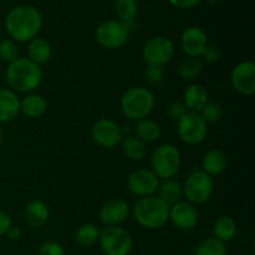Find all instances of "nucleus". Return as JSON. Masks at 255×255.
<instances>
[{
	"instance_id": "obj_1",
	"label": "nucleus",
	"mask_w": 255,
	"mask_h": 255,
	"mask_svg": "<svg viewBox=\"0 0 255 255\" xmlns=\"http://www.w3.org/2000/svg\"><path fill=\"white\" fill-rule=\"evenodd\" d=\"M42 26V15L36 7L21 5L10 10L5 19V29L14 41L30 42Z\"/></svg>"
},
{
	"instance_id": "obj_2",
	"label": "nucleus",
	"mask_w": 255,
	"mask_h": 255,
	"mask_svg": "<svg viewBox=\"0 0 255 255\" xmlns=\"http://www.w3.org/2000/svg\"><path fill=\"white\" fill-rule=\"evenodd\" d=\"M6 81L10 90L14 92L34 91L42 81V70L40 65L35 64L26 57H19L9 64L6 70Z\"/></svg>"
},
{
	"instance_id": "obj_3",
	"label": "nucleus",
	"mask_w": 255,
	"mask_h": 255,
	"mask_svg": "<svg viewBox=\"0 0 255 255\" xmlns=\"http://www.w3.org/2000/svg\"><path fill=\"white\" fill-rule=\"evenodd\" d=\"M133 214L142 227L158 229L169 221V206L157 196L143 197L134 204Z\"/></svg>"
},
{
	"instance_id": "obj_4",
	"label": "nucleus",
	"mask_w": 255,
	"mask_h": 255,
	"mask_svg": "<svg viewBox=\"0 0 255 255\" xmlns=\"http://www.w3.org/2000/svg\"><path fill=\"white\" fill-rule=\"evenodd\" d=\"M156 99L148 89L134 86L127 90L121 97V111L127 119L139 121L148 117L153 111Z\"/></svg>"
},
{
	"instance_id": "obj_5",
	"label": "nucleus",
	"mask_w": 255,
	"mask_h": 255,
	"mask_svg": "<svg viewBox=\"0 0 255 255\" xmlns=\"http://www.w3.org/2000/svg\"><path fill=\"white\" fill-rule=\"evenodd\" d=\"M182 157L173 144H162L151 157V169L159 179H171L181 168Z\"/></svg>"
},
{
	"instance_id": "obj_6",
	"label": "nucleus",
	"mask_w": 255,
	"mask_h": 255,
	"mask_svg": "<svg viewBox=\"0 0 255 255\" xmlns=\"http://www.w3.org/2000/svg\"><path fill=\"white\" fill-rule=\"evenodd\" d=\"M99 243L106 255H128L133 248V239L121 227H106L100 231Z\"/></svg>"
},
{
	"instance_id": "obj_7",
	"label": "nucleus",
	"mask_w": 255,
	"mask_h": 255,
	"mask_svg": "<svg viewBox=\"0 0 255 255\" xmlns=\"http://www.w3.org/2000/svg\"><path fill=\"white\" fill-rule=\"evenodd\" d=\"M214 191V182L202 169H194L183 186V197L192 204H202L208 201Z\"/></svg>"
},
{
	"instance_id": "obj_8",
	"label": "nucleus",
	"mask_w": 255,
	"mask_h": 255,
	"mask_svg": "<svg viewBox=\"0 0 255 255\" xmlns=\"http://www.w3.org/2000/svg\"><path fill=\"white\" fill-rule=\"evenodd\" d=\"M129 32L127 25L116 20H109L97 26L95 37L102 47L107 50H117L128 41Z\"/></svg>"
},
{
	"instance_id": "obj_9",
	"label": "nucleus",
	"mask_w": 255,
	"mask_h": 255,
	"mask_svg": "<svg viewBox=\"0 0 255 255\" xmlns=\"http://www.w3.org/2000/svg\"><path fill=\"white\" fill-rule=\"evenodd\" d=\"M177 131L182 141L191 146H197L207 138L208 125L199 116L198 112L188 111L177 122Z\"/></svg>"
},
{
	"instance_id": "obj_10",
	"label": "nucleus",
	"mask_w": 255,
	"mask_h": 255,
	"mask_svg": "<svg viewBox=\"0 0 255 255\" xmlns=\"http://www.w3.org/2000/svg\"><path fill=\"white\" fill-rule=\"evenodd\" d=\"M142 55L148 65L162 67L173 59L174 44L166 36H154L146 42Z\"/></svg>"
},
{
	"instance_id": "obj_11",
	"label": "nucleus",
	"mask_w": 255,
	"mask_h": 255,
	"mask_svg": "<svg viewBox=\"0 0 255 255\" xmlns=\"http://www.w3.org/2000/svg\"><path fill=\"white\" fill-rule=\"evenodd\" d=\"M92 139L104 148H115L124 138L122 128L110 119H100L91 127Z\"/></svg>"
},
{
	"instance_id": "obj_12",
	"label": "nucleus",
	"mask_w": 255,
	"mask_h": 255,
	"mask_svg": "<svg viewBox=\"0 0 255 255\" xmlns=\"http://www.w3.org/2000/svg\"><path fill=\"white\" fill-rule=\"evenodd\" d=\"M128 189L138 197L153 196L159 187V178L148 168H139L132 172L127 179Z\"/></svg>"
},
{
	"instance_id": "obj_13",
	"label": "nucleus",
	"mask_w": 255,
	"mask_h": 255,
	"mask_svg": "<svg viewBox=\"0 0 255 255\" xmlns=\"http://www.w3.org/2000/svg\"><path fill=\"white\" fill-rule=\"evenodd\" d=\"M232 86L239 94L251 96L255 92V65L251 61H242L233 67L231 74Z\"/></svg>"
},
{
	"instance_id": "obj_14",
	"label": "nucleus",
	"mask_w": 255,
	"mask_h": 255,
	"mask_svg": "<svg viewBox=\"0 0 255 255\" xmlns=\"http://www.w3.org/2000/svg\"><path fill=\"white\" fill-rule=\"evenodd\" d=\"M198 211L194 204L181 201L169 207V221L181 231H191L198 224Z\"/></svg>"
},
{
	"instance_id": "obj_15",
	"label": "nucleus",
	"mask_w": 255,
	"mask_h": 255,
	"mask_svg": "<svg viewBox=\"0 0 255 255\" xmlns=\"http://www.w3.org/2000/svg\"><path fill=\"white\" fill-rule=\"evenodd\" d=\"M129 204L125 199L112 198L100 209V219L106 227H117L127 219Z\"/></svg>"
},
{
	"instance_id": "obj_16",
	"label": "nucleus",
	"mask_w": 255,
	"mask_h": 255,
	"mask_svg": "<svg viewBox=\"0 0 255 255\" xmlns=\"http://www.w3.org/2000/svg\"><path fill=\"white\" fill-rule=\"evenodd\" d=\"M182 49L188 57H201L202 52L208 45V39L203 29L198 26H191L182 34Z\"/></svg>"
},
{
	"instance_id": "obj_17",
	"label": "nucleus",
	"mask_w": 255,
	"mask_h": 255,
	"mask_svg": "<svg viewBox=\"0 0 255 255\" xmlns=\"http://www.w3.org/2000/svg\"><path fill=\"white\" fill-rule=\"evenodd\" d=\"M20 114V100L16 92L10 89H0V124L12 121Z\"/></svg>"
},
{
	"instance_id": "obj_18",
	"label": "nucleus",
	"mask_w": 255,
	"mask_h": 255,
	"mask_svg": "<svg viewBox=\"0 0 255 255\" xmlns=\"http://www.w3.org/2000/svg\"><path fill=\"white\" fill-rule=\"evenodd\" d=\"M227 166H228L227 154L219 148L207 152L202 159V171L211 177L221 176L227 169Z\"/></svg>"
},
{
	"instance_id": "obj_19",
	"label": "nucleus",
	"mask_w": 255,
	"mask_h": 255,
	"mask_svg": "<svg viewBox=\"0 0 255 255\" xmlns=\"http://www.w3.org/2000/svg\"><path fill=\"white\" fill-rule=\"evenodd\" d=\"M50 218V211L42 201H31L25 208V221L32 228H41Z\"/></svg>"
},
{
	"instance_id": "obj_20",
	"label": "nucleus",
	"mask_w": 255,
	"mask_h": 255,
	"mask_svg": "<svg viewBox=\"0 0 255 255\" xmlns=\"http://www.w3.org/2000/svg\"><path fill=\"white\" fill-rule=\"evenodd\" d=\"M208 102V91L201 84L189 85L184 91V102L188 111L199 112Z\"/></svg>"
},
{
	"instance_id": "obj_21",
	"label": "nucleus",
	"mask_w": 255,
	"mask_h": 255,
	"mask_svg": "<svg viewBox=\"0 0 255 255\" xmlns=\"http://www.w3.org/2000/svg\"><path fill=\"white\" fill-rule=\"evenodd\" d=\"M52 56V49L49 41L41 37H35L27 46V59L37 65L46 64Z\"/></svg>"
},
{
	"instance_id": "obj_22",
	"label": "nucleus",
	"mask_w": 255,
	"mask_h": 255,
	"mask_svg": "<svg viewBox=\"0 0 255 255\" xmlns=\"http://www.w3.org/2000/svg\"><path fill=\"white\" fill-rule=\"evenodd\" d=\"M46 100L41 95L31 94L20 100V112H22L25 116L30 117V119L42 116L46 111Z\"/></svg>"
},
{
	"instance_id": "obj_23",
	"label": "nucleus",
	"mask_w": 255,
	"mask_h": 255,
	"mask_svg": "<svg viewBox=\"0 0 255 255\" xmlns=\"http://www.w3.org/2000/svg\"><path fill=\"white\" fill-rule=\"evenodd\" d=\"M115 12L120 21L124 22L128 26L129 30L134 26L137 12H138V5L136 0H116L115 1Z\"/></svg>"
},
{
	"instance_id": "obj_24",
	"label": "nucleus",
	"mask_w": 255,
	"mask_h": 255,
	"mask_svg": "<svg viewBox=\"0 0 255 255\" xmlns=\"http://www.w3.org/2000/svg\"><path fill=\"white\" fill-rule=\"evenodd\" d=\"M136 134L144 143H153L161 137V127L151 119H143L137 121Z\"/></svg>"
},
{
	"instance_id": "obj_25",
	"label": "nucleus",
	"mask_w": 255,
	"mask_h": 255,
	"mask_svg": "<svg viewBox=\"0 0 255 255\" xmlns=\"http://www.w3.org/2000/svg\"><path fill=\"white\" fill-rule=\"evenodd\" d=\"M158 192L159 198L169 207L181 202L183 198V187L173 179H166L163 183H159Z\"/></svg>"
},
{
	"instance_id": "obj_26",
	"label": "nucleus",
	"mask_w": 255,
	"mask_h": 255,
	"mask_svg": "<svg viewBox=\"0 0 255 255\" xmlns=\"http://www.w3.org/2000/svg\"><path fill=\"white\" fill-rule=\"evenodd\" d=\"M213 232L214 238L223 242V243H227V242H231L236 237L237 224L232 217L222 216L214 223Z\"/></svg>"
},
{
	"instance_id": "obj_27",
	"label": "nucleus",
	"mask_w": 255,
	"mask_h": 255,
	"mask_svg": "<svg viewBox=\"0 0 255 255\" xmlns=\"http://www.w3.org/2000/svg\"><path fill=\"white\" fill-rule=\"evenodd\" d=\"M121 146L122 151L126 154V157H128L129 159H133V161H141V159L144 158L147 153L146 143L142 142L138 137H124L121 141Z\"/></svg>"
},
{
	"instance_id": "obj_28",
	"label": "nucleus",
	"mask_w": 255,
	"mask_h": 255,
	"mask_svg": "<svg viewBox=\"0 0 255 255\" xmlns=\"http://www.w3.org/2000/svg\"><path fill=\"white\" fill-rule=\"evenodd\" d=\"M100 229L99 227L92 223H85L80 226L75 232V241L81 247L94 246L99 242Z\"/></svg>"
},
{
	"instance_id": "obj_29",
	"label": "nucleus",
	"mask_w": 255,
	"mask_h": 255,
	"mask_svg": "<svg viewBox=\"0 0 255 255\" xmlns=\"http://www.w3.org/2000/svg\"><path fill=\"white\" fill-rule=\"evenodd\" d=\"M203 70V62L199 57H188L182 60L178 66V74L182 79L191 81L196 77L199 76V74Z\"/></svg>"
},
{
	"instance_id": "obj_30",
	"label": "nucleus",
	"mask_w": 255,
	"mask_h": 255,
	"mask_svg": "<svg viewBox=\"0 0 255 255\" xmlns=\"http://www.w3.org/2000/svg\"><path fill=\"white\" fill-rule=\"evenodd\" d=\"M196 255H227L226 243L218 241L217 238H208L202 241L197 246Z\"/></svg>"
},
{
	"instance_id": "obj_31",
	"label": "nucleus",
	"mask_w": 255,
	"mask_h": 255,
	"mask_svg": "<svg viewBox=\"0 0 255 255\" xmlns=\"http://www.w3.org/2000/svg\"><path fill=\"white\" fill-rule=\"evenodd\" d=\"M198 114L207 125L214 124V122H218L221 120L222 115H223V109H222L221 104H218V102L208 101L202 107Z\"/></svg>"
},
{
	"instance_id": "obj_32",
	"label": "nucleus",
	"mask_w": 255,
	"mask_h": 255,
	"mask_svg": "<svg viewBox=\"0 0 255 255\" xmlns=\"http://www.w3.org/2000/svg\"><path fill=\"white\" fill-rule=\"evenodd\" d=\"M19 59V47L14 40L5 39L0 41V60L6 64H11Z\"/></svg>"
},
{
	"instance_id": "obj_33",
	"label": "nucleus",
	"mask_w": 255,
	"mask_h": 255,
	"mask_svg": "<svg viewBox=\"0 0 255 255\" xmlns=\"http://www.w3.org/2000/svg\"><path fill=\"white\" fill-rule=\"evenodd\" d=\"M163 77L164 71L161 66H152V65H148L146 71H144V79L151 85L161 84Z\"/></svg>"
},
{
	"instance_id": "obj_34",
	"label": "nucleus",
	"mask_w": 255,
	"mask_h": 255,
	"mask_svg": "<svg viewBox=\"0 0 255 255\" xmlns=\"http://www.w3.org/2000/svg\"><path fill=\"white\" fill-rule=\"evenodd\" d=\"M39 255H65V251L61 244L50 241L40 247Z\"/></svg>"
},
{
	"instance_id": "obj_35",
	"label": "nucleus",
	"mask_w": 255,
	"mask_h": 255,
	"mask_svg": "<svg viewBox=\"0 0 255 255\" xmlns=\"http://www.w3.org/2000/svg\"><path fill=\"white\" fill-rule=\"evenodd\" d=\"M201 57L204 60V61L208 62V64H216V62L221 61L222 51L217 46H213V45H207L204 51L202 52Z\"/></svg>"
},
{
	"instance_id": "obj_36",
	"label": "nucleus",
	"mask_w": 255,
	"mask_h": 255,
	"mask_svg": "<svg viewBox=\"0 0 255 255\" xmlns=\"http://www.w3.org/2000/svg\"><path fill=\"white\" fill-rule=\"evenodd\" d=\"M187 112H188V109H187L186 105H184L183 102L174 101L168 106L169 116H171L172 120H174V121L177 122H178Z\"/></svg>"
},
{
	"instance_id": "obj_37",
	"label": "nucleus",
	"mask_w": 255,
	"mask_h": 255,
	"mask_svg": "<svg viewBox=\"0 0 255 255\" xmlns=\"http://www.w3.org/2000/svg\"><path fill=\"white\" fill-rule=\"evenodd\" d=\"M12 227V219L6 212L0 211V237L5 236Z\"/></svg>"
},
{
	"instance_id": "obj_38",
	"label": "nucleus",
	"mask_w": 255,
	"mask_h": 255,
	"mask_svg": "<svg viewBox=\"0 0 255 255\" xmlns=\"http://www.w3.org/2000/svg\"><path fill=\"white\" fill-rule=\"evenodd\" d=\"M201 1L202 0H169V2L178 9H192Z\"/></svg>"
},
{
	"instance_id": "obj_39",
	"label": "nucleus",
	"mask_w": 255,
	"mask_h": 255,
	"mask_svg": "<svg viewBox=\"0 0 255 255\" xmlns=\"http://www.w3.org/2000/svg\"><path fill=\"white\" fill-rule=\"evenodd\" d=\"M6 236L9 237V238L11 239V241H17V239H19L20 237H21V229H20L19 227H14V226H12L11 228H10L9 231H7Z\"/></svg>"
},
{
	"instance_id": "obj_40",
	"label": "nucleus",
	"mask_w": 255,
	"mask_h": 255,
	"mask_svg": "<svg viewBox=\"0 0 255 255\" xmlns=\"http://www.w3.org/2000/svg\"><path fill=\"white\" fill-rule=\"evenodd\" d=\"M2 139H4V132H2L1 127H0V147H1L2 144Z\"/></svg>"
},
{
	"instance_id": "obj_41",
	"label": "nucleus",
	"mask_w": 255,
	"mask_h": 255,
	"mask_svg": "<svg viewBox=\"0 0 255 255\" xmlns=\"http://www.w3.org/2000/svg\"><path fill=\"white\" fill-rule=\"evenodd\" d=\"M207 1L212 2V4H218V2H222L223 0H207Z\"/></svg>"
}]
</instances>
